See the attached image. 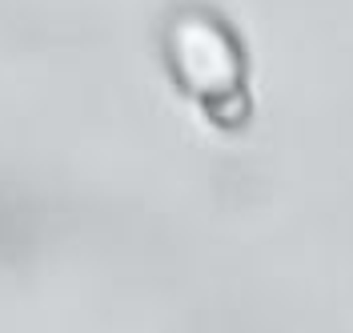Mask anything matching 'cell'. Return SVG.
Returning a JSON list of instances; mask_svg holds the SVG:
<instances>
[{"label":"cell","instance_id":"6da1fadb","mask_svg":"<svg viewBox=\"0 0 353 333\" xmlns=\"http://www.w3.org/2000/svg\"><path fill=\"white\" fill-rule=\"evenodd\" d=\"M165 61L169 72L205 109L225 97L245 92V52L233 28L221 21L217 12L185 4L176 8L165 24Z\"/></svg>","mask_w":353,"mask_h":333}]
</instances>
